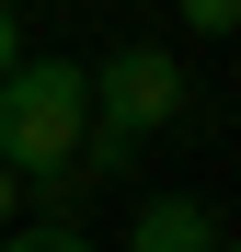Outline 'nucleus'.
Masks as SVG:
<instances>
[{"instance_id":"f257e3e1","label":"nucleus","mask_w":241,"mask_h":252,"mask_svg":"<svg viewBox=\"0 0 241 252\" xmlns=\"http://www.w3.org/2000/svg\"><path fill=\"white\" fill-rule=\"evenodd\" d=\"M80 138H92V80H80V58H23L0 80V172L23 195L80 172Z\"/></svg>"},{"instance_id":"f03ea898","label":"nucleus","mask_w":241,"mask_h":252,"mask_svg":"<svg viewBox=\"0 0 241 252\" xmlns=\"http://www.w3.org/2000/svg\"><path fill=\"white\" fill-rule=\"evenodd\" d=\"M80 80H92V126H103V138H161V126H172L184 115V69H172V46H115L103 69H80Z\"/></svg>"},{"instance_id":"7ed1b4c3","label":"nucleus","mask_w":241,"mask_h":252,"mask_svg":"<svg viewBox=\"0 0 241 252\" xmlns=\"http://www.w3.org/2000/svg\"><path fill=\"white\" fill-rule=\"evenodd\" d=\"M218 241H230V229H218L207 195H149L138 229H127V252H218Z\"/></svg>"},{"instance_id":"20e7f679","label":"nucleus","mask_w":241,"mask_h":252,"mask_svg":"<svg viewBox=\"0 0 241 252\" xmlns=\"http://www.w3.org/2000/svg\"><path fill=\"white\" fill-rule=\"evenodd\" d=\"M0 252H92V229H69V218H34V229H0Z\"/></svg>"},{"instance_id":"39448f33","label":"nucleus","mask_w":241,"mask_h":252,"mask_svg":"<svg viewBox=\"0 0 241 252\" xmlns=\"http://www.w3.org/2000/svg\"><path fill=\"white\" fill-rule=\"evenodd\" d=\"M23 69V23H12V0H0V80Z\"/></svg>"},{"instance_id":"423d86ee","label":"nucleus","mask_w":241,"mask_h":252,"mask_svg":"<svg viewBox=\"0 0 241 252\" xmlns=\"http://www.w3.org/2000/svg\"><path fill=\"white\" fill-rule=\"evenodd\" d=\"M12 206H23V184H12V172H0V229H12Z\"/></svg>"},{"instance_id":"0eeeda50","label":"nucleus","mask_w":241,"mask_h":252,"mask_svg":"<svg viewBox=\"0 0 241 252\" xmlns=\"http://www.w3.org/2000/svg\"><path fill=\"white\" fill-rule=\"evenodd\" d=\"M218 252H230V241H218Z\"/></svg>"}]
</instances>
